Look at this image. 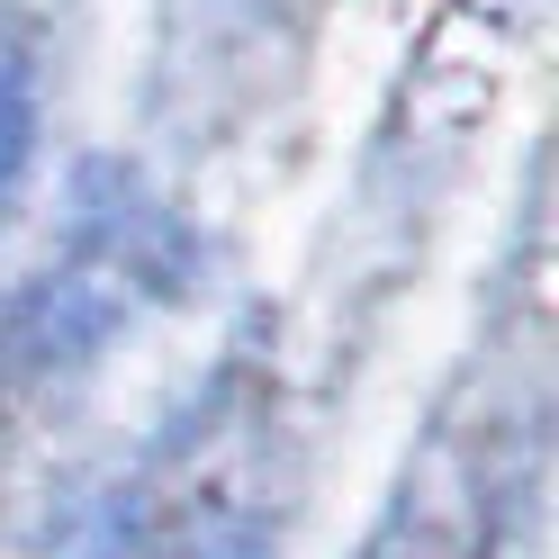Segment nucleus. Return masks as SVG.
<instances>
[{
    "mask_svg": "<svg viewBox=\"0 0 559 559\" xmlns=\"http://www.w3.org/2000/svg\"><path fill=\"white\" fill-rule=\"evenodd\" d=\"M280 451L262 406L226 397L199 415L135 487V559H271L280 542Z\"/></svg>",
    "mask_w": 559,
    "mask_h": 559,
    "instance_id": "f257e3e1",
    "label": "nucleus"
},
{
    "mask_svg": "<svg viewBox=\"0 0 559 559\" xmlns=\"http://www.w3.org/2000/svg\"><path fill=\"white\" fill-rule=\"evenodd\" d=\"M27 145H37V99H27V55L0 27V190L27 171Z\"/></svg>",
    "mask_w": 559,
    "mask_h": 559,
    "instance_id": "7ed1b4c3",
    "label": "nucleus"
},
{
    "mask_svg": "<svg viewBox=\"0 0 559 559\" xmlns=\"http://www.w3.org/2000/svg\"><path fill=\"white\" fill-rule=\"evenodd\" d=\"M361 559H487V506H478V478L433 461L425 487H406L397 514L379 523V542Z\"/></svg>",
    "mask_w": 559,
    "mask_h": 559,
    "instance_id": "f03ea898",
    "label": "nucleus"
}]
</instances>
